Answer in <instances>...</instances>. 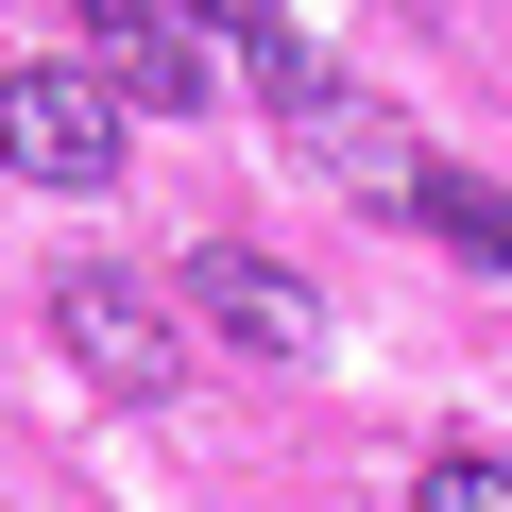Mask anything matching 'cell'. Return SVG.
I'll return each mask as SVG.
<instances>
[{
	"label": "cell",
	"instance_id": "6da1fadb",
	"mask_svg": "<svg viewBox=\"0 0 512 512\" xmlns=\"http://www.w3.org/2000/svg\"><path fill=\"white\" fill-rule=\"evenodd\" d=\"M0 171L18 188H120V86L35 52V69H0Z\"/></svg>",
	"mask_w": 512,
	"mask_h": 512
},
{
	"label": "cell",
	"instance_id": "7a4b0ae2",
	"mask_svg": "<svg viewBox=\"0 0 512 512\" xmlns=\"http://www.w3.org/2000/svg\"><path fill=\"white\" fill-rule=\"evenodd\" d=\"M52 342H69L120 410H171V393H188V308H154L137 274H69V291H52Z\"/></svg>",
	"mask_w": 512,
	"mask_h": 512
},
{
	"label": "cell",
	"instance_id": "ba28073f",
	"mask_svg": "<svg viewBox=\"0 0 512 512\" xmlns=\"http://www.w3.org/2000/svg\"><path fill=\"white\" fill-rule=\"evenodd\" d=\"M410 512H512V461H478V444H461V461H427V478H410Z\"/></svg>",
	"mask_w": 512,
	"mask_h": 512
},
{
	"label": "cell",
	"instance_id": "3957f363",
	"mask_svg": "<svg viewBox=\"0 0 512 512\" xmlns=\"http://www.w3.org/2000/svg\"><path fill=\"white\" fill-rule=\"evenodd\" d=\"M188 342L308 359V342H325V308H308V274H291V256H256V239H205V256H188Z\"/></svg>",
	"mask_w": 512,
	"mask_h": 512
},
{
	"label": "cell",
	"instance_id": "277c9868",
	"mask_svg": "<svg viewBox=\"0 0 512 512\" xmlns=\"http://www.w3.org/2000/svg\"><path fill=\"white\" fill-rule=\"evenodd\" d=\"M86 69L120 86V120H137V103L171 120V103H205V69H222V52L188 35V0H86Z\"/></svg>",
	"mask_w": 512,
	"mask_h": 512
},
{
	"label": "cell",
	"instance_id": "52a82bcc",
	"mask_svg": "<svg viewBox=\"0 0 512 512\" xmlns=\"http://www.w3.org/2000/svg\"><path fill=\"white\" fill-rule=\"evenodd\" d=\"M427 222L478 256V274H512V188H478V171H427Z\"/></svg>",
	"mask_w": 512,
	"mask_h": 512
},
{
	"label": "cell",
	"instance_id": "5b68a950",
	"mask_svg": "<svg viewBox=\"0 0 512 512\" xmlns=\"http://www.w3.org/2000/svg\"><path fill=\"white\" fill-rule=\"evenodd\" d=\"M188 35H205L256 103H291V120L325 103V69H308V35H291V0H188Z\"/></svg>",
	"mask_w": 512,
	"mask_h": 512
},
{
	"label": "cell",
	"instance_id": "8992f818",
	"mask_svg": "<svg viewBox=\"0 0 512 512\" xmlns=\"http://www.w3.org/2000/svg\"><path fill=\"white\" fill-rule=\"evenodd\" d=\"M291 137H308V171H342V188H376V205H427V154H410L376 103H308Z\"/></svg>",
	"mask_w": 512,
	"mask_h": 512
}]
</instances>
